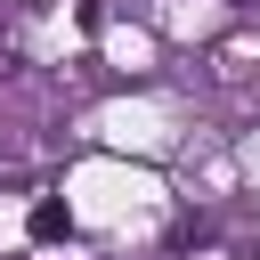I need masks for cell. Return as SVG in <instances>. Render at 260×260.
Masks as SVG:
<instances>
[{"instance_id": "obj_1", "label": "cell", "mask_w": 260, "mask_h": 260, "mask_svg": "<svg viewBox=\"0 0 260 260\" xmlns=\"http://www.w3.org/2000/svg\"><path fill=\"white\" fill-rule=\"evenodd\" d=\"M0 162H8V146H0Z\"/></svg>"}]
</instances>
